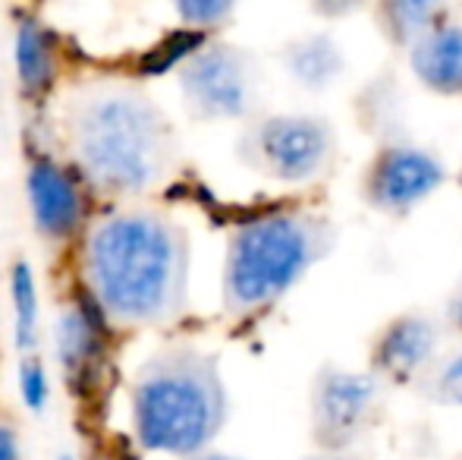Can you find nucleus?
<instances>
[{"instance_id":"f257e3e1","label":"nucleus","mask_w":462,"mask_h":460,"mask_svg":"<svg viewBox=\"0 0 462 460\" xmlns=\"http://www.w3.org/2000/svg\"><path fill=\"white\" fill-rule=\"evenodd\" d=\"M192 246L167 211L120 202L79 237V287L114 328H161L189 303Z\"/></svg>"},{"instance_id":"f03ea898","label":"nucleus","mask_w":462,"mask_h":460,"mask_svg":"<svg viewBox=\"0 0 462 460\" xmlns=\"http://www.w3.org/2000/svg\"><path fill=\"white\" fill-rule=\"evenodd\" d=\"M69 164L114 205L154 192L177 164L171 117L135 82H97L69 101Z\"/></svg>"},{"instance_id":"7ed1b4c3","label":"nucleus","mask_w":462,"mask_h":460,"mask_svg":"<svg viewBox=\"0 0 462 460\" xmlns=\"http://www.w3.org/2000/svg\"><path fill=\"white\" fill-rule=\"evenodd\" d=\"M226 398L220 360L192 344L152 353L129 385V423L142 451L164 457H192L211 448L226 426Z\"/></svg>"},{"instance_id":"20e7f679","label":"nucleus","mask_w":462,"mask_h":460,"mask_svg":"<svg viewBox=\"0 0 462 460\" xmlns=\"http://www.w3.org/2000/svg\"><path fill=\"white\" fill-rule=\"evenodd\" d=\"M337 243L334 224L305 209H274L230 230L220 275L224 313L255 319L274 309Z\"/></svg>"},{"instance_id":"39448f33","label":"nucleus","mask_w":462,"mask_h":460,"mask_svg":"<svg viewBox=\"0 0 462 460\" xmlns=\"http://www.w3.org/2000/svg\"><path fill=\"white\" fill-rule=\"evenodd\" d=\"M177 86L195 120H252L262 101V70L245 48L205 38L180 63Z\"/></svg>"},{"instance_id":"423d86ee","label":"nucleus","mask_w":462,"mask_h":460,"mask_svg":"<svg viewBox=\"0 0 462 460\" xmlns=\"http://www.w3.org/2000/svg\"><path fill=\"white\" fill-rule=\"evenodd\" d=\"M239 158L277 183H311L337 158V133L324 117L264 114L245 127Z\"/></svg>"},{"instance_id":"0eeeda50","label":"nucleus","mask_w":462,"mask_h":460,"mask_svg":"<svg viewBox=\"0 0 462 460\" xmlns=\"http://www.w3.org/2000/svg\"><path fill=\"white\" fill-rule=\"evenodd\" d=\"M383 385L371 372L340 369L334 362L318 369L309 394L311 442L318 451L346 455L371 432L381 413Z\"/></svg>"},{"instance_id":"6e6552de","label":"nucleus","mask_w":462,"mask_h":460,"mask_svg":"<svg viewBox=\"0 0 462 460\" xmlns=\"http://www.w3.org/2000/svg\"><path fill=\"white\" fill-rule=\"evenodd\" d=\"M444 183L447 167L438 155L412 142H383L362 167L359 196L381 215L406 218Z\"/></svg>"},{"instance_id":"1a4fd4ad","label":"nucleus","mask_w":462,"mask_h":460,"mask_svg":"<svg viewBox=\"0 0 462 460\" xmlns=\"http://www.w3.org/2000/svg\"><path fill=\"white\" fill-rule=\"evenodd\" d=\"M25 202L38 237L67 246L86 233L92 221V190L69 161L35 152L25 164Z\"/></svg>"},{"instance_id":"9d476101","label":"nucleus","mask_w":462,"mask_h":460,"mask_svg":"<svg viewBox=\"0 0 462 460\" xmlns=\"http://www.w3.org/2000/svg\"><path fill=\"white\" fill-rule=\"evenodd\" d=\"M110 341H114V325L107 322V315L86 290L76 287V294L63 303L54 328V356L63 385L73 398L88 400L104 388L110 356H114Z\"/></svg>"},{"instance_id":"9b49d317","label":"nucleus","mask_w":462,"mask_h":460,"mask_svg":"<svg viewBox=\"0 0 462 460\" xmlns=\"http://www.w3.org/2000/svg\"><path fill=\"white\" fill-rule=\"evenodd\" d=\"M440 332L431 315L406 309L387 319L368 344V372L381 385L409 388L421 381L438 362Z\"/></svg>"},{"instance_id":"f8f14e48","label":"nucleus","mask_w":462,"mask_h":460,"mask_svg":"<svg viewBox=\"0 0 462 460\" xmlns=\"http://www.w3.org/2000/svg\"><path fill=\"white\" fill-rule=\"evenodd\" d=\"M13 70L25 101L44 105L54 95L63 73V48L57 32L44 19L19 16L13 32Z\"/></svg>"},{"instance_id":"ddd939ff","label":"nucleus","mask_w":462,"mask_h":460,"mask_svg":"<svg viewBox=\"0 0 462 460\" xmlns=\"http://www.w3.org/2000/svg\"><path fill=\"white\" fill-rule=\"evenodd\" d=\"M412 76L440 99H462V25L444 23L406 51Z\"/></svg>"},{"instance_id":"4468645a","label":"nucleus","mask_w":462,"mask_h":460,"mask_svg":"<svg viewBox=\"0 0 462 460\" xmlns=\"http://www.w3.org/2000/svg\"><path fill=\"white\" fill-rule=\"evenodd\" d=\"M371 13L383 42L396 51H409L428 32L450 23L447 0H371Z\"/></svg>"},{"instance_id":"2eb2a0df","label":"nucleus","mask_w":462,"mask_h":460,"mask_svg":"<svg viewBox=\"0 0 462 460\" xmlns=\"http://www.w3.org/2000/svg\"><path fill=\"white\" fill-rule=\"evenodd\" d=\"M6 290H10L13 309V344L19 353H32L42 334V294H38V277L29 258H16L10 265Z\"/></svg>"},{"instance_id":"dca6fc26","label":"nucleus","mask_w":462,"mask_h":460,"mask_svg":"<svg viewBox=\"0 0 462 460\" xmlns=\"http://www.w3.org/2000/svg\"><path fill=\"white\" fill-rule=\"evenodd\" d=\"M16 391H19V400H23V407L32 413V417H42V413L51 407V394H54V385H51L48 362L38 356V350H32V353H19Z\"/></svg>"},{"instance_id":"f3484780","label":"nucleus","mask_w":462,"mask_h":460,"mask_svg":"<svg viewBox=\"0 0 462 460\" xmlns=\"http://www.w3.org/2000/svg\"><path fill=\"white\" fill-rule=\"evenodd\" d=\"M205 38H208L205 32L180 29V35L167 38L164 44H158V48H152L145 57H142L139 76H158V73H171V70H177L180 63H183L201 42H205Z\"/></svg>"},{"instance_id":"a211bd4d","label":"nucleus","mask_w":462,"mask_h":460,"mask_svg":"<svg viewBox=\"0 0 462 460\" xmlns=\"http://www.w3.org/2000/svg\"><path fill=\"white\" fill-rule=\"evenodd\" d=\"M239 0H171L173 13L180 16V23L186 29L195 32H214L233 16Z\"/></svg>"},{"instance_id":"6ab92c4d","label":"nucleus","mask_w":462,"mask_h":460,"mask_svg":"<svg viewBox=\"0 0 462 460\" xmlns=\"http://www.w3.org/2000/svg\"><path fill=\"white\" fill-rule=\"evenodd\" d=\"M421 381H428V398L440 400V404L462 407V353L447 360L438 372H428Z\"/></svg>"},{"instance_id":"aec40b11","label":"nucleus","mask_w":462,"mask_h":460,"mask_svg":"<svg viewBox=\"0 0 462 460\" xmlns=\"http://www.w3.org/2000/svg\"><path fill=\"white\" fill-rule=\"evenodd\" d=\"M311 13H318L321 19H346L353 13L365 10L371 0H309Z\"/></svg>"},{"instance_id":"412c9836","label":"nucleus","mask_w":462,"mask_h":460,"mask_svg":"<svg viewBox=\"0 0 462 460\" xmlns=\"http://www.w3.org/2000/svg\"><path fill=\"white\" fill-rule=\"evenodd\" d=\"M0 460H23V438L19 426L0 410Z\"/></svg>"},{"instance_id":"4be33fe9","label":"nucleus","mask_w":462,"mask_h":460,"mask_svg":"<svg viewBox=\"0 0 462 460\" xmlns=\"http://www.w3.org/2000/svg\"><path fill=\"white\" fill-rule=\"evenodd\" d=\"M447 325H450L453 334L462 338V284L457 287V294L450 296V303H447Z\"/></svg>"},{"instance_id":"5701e85b","label":"nucleus","mask_w":462,"mask_h":460,"mask_svg":"<svg viewBox=\"0 0 462 460\" xmlns=\"http://www.w3.org/2000/svg\"><path fill=\"white\" fill-rule=\"evenodd\" d=\"M183 460H239V457H233V455H224V451H214V448H205V451H199V455H192V457H183Z\"/></svg>"},{"instance_id":"b1692460","label":"nucleus","mask_w":462,"mask_h":460,"mask_svg":"<svg viewBox=\"0 0 462 460\" xmlns=\"http://www.w3.org/2000/svg\"><path fill=\"white\" fill-rule=\"evenodd\" d=\"M302 460H353V457H346V455H330V451H318V455L302 457Z\"/></svg>"},{"instance_id":"393cba45","label":"nucleus","mask_w":462,"mask_h":460,"mask_svg":"<svg viewBox=\"0 0 462 460\" xmlns=\"http://www.w3.org/2000/svg\"><path fill=\"white\" fill-rule=\"evenodd\" d=\"M457 186L462 190V167H459V174H457Z\"/></svg>"},{"instance_id":"a878e982","label":"nucleus","mask_w":462,"mask_h":460,"mask_svg":"<svg viewBox=\"0 0 462 460\" xmlns=\"http://www.w3.org/2000/svg\"><path fill=\"white\" fill-rule=\"evenodd\" d=\"M57 460H76L73 455H60V457H57Z\"/></svg>"}]
</instances>
